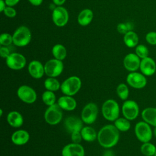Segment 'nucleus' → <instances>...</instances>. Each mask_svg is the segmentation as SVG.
Masks as SVG:
<instances>
[{"label":"nucleus","mask_w":156,"mask_h":156,"mask_svg":"<svg viewBox=\"0 0 156 156\" xmlns=\"http://www.w3.org/2000/svg\"><path fill=\"white\" fill-rule=\"evenodd\" d=\"M119 139V131L115 125L108 124L102 127L98 133L99 144L105 148L115 146Z\"/></svg>","instance_id":"1"},{"label":"nucleus","mask_w":156,"mask_h":156,"mask_svg":"<svg viewBox=\"0 0 156 156\" xmlns=\"http://www.w3.org/2000/svg\"><path fill=\"white\" fill-rule=\"evenodd\" d=\"M82 81L76 76H70L65 79L60 86V90L65 95L71 96L76 94L80 89Z\"/></svg>","instance_id":"2"},{"label":"nucleus","mask_w":156,"mask_h":156,"mask_svg":"<svg viewBox=\"0 0 156 156\" xmlns=\"http://www.w3.org/2000/svg\"><path fill=\"white\" fill-rule=\"evenodd\" d=\"M102 113L104 118L110 121H115L119 115V106L113 99L106 100L102 106Z\"/></svg>","instance_id":"3"},{"label":"nucleus","mask_w":156,"mask_h":156,"mask_svg":"<svg viewBox=\"0 0 156 156\" xmlns=\"http://www.w3.org/2000/svg\"><path fill=\"white\" fill-rule=\"evenodd\" d=\"M13 43L19 47L27 46L30 42L32 35L30 29L25 26L18 27L13 34Z\"/></svg>","instance_id":"4"},{"label":"nucleus","mask_w":156,"mask_h":156,"mask_svg":"<svg viewBox=\"0 0 156 156\" xmlns=\"http://www.w3.org/2000/svg\"><path fill=\"white\" fill-rule=\"evenodd\" d=\"M62 110L57 103L48 106L44 114L45 121L49 125L58 124L63 118Z\"/></svg>","instance_id":"5"},{"label":"nucleus","mask_w":156,"mask_h":156,"mask_svg":"<svg viewBox=\"0 0 156 156\" xmlns=\"http://www.w3.org/2000/svg\"><path fill=\"white\" fill-rule=\"evenodd\" d=\"M134 131L137 139L143 143L149 142L153 136V130L151 125L144 121L136 124Z\"/></svg>","instance_id":"6"},{"label":"nucleus","mask_w":156,"mask_h":156,"mask_svg":"<svg viewBox=\"0 0 156 156\" xmlns=\"http://www.w3.org/2000/svg\"><path fill=\"white\" fill-rule=\"evenodd\" d=\"M98 114L97 105L93 102L86 104L81 112V119L82 121L87 124H91L96 120Z\"/></svg>","instance_id":"7"},{"label":"nucleus","mask_w":156,"mask_h":156,"mask_svg":"<svg viewBox=\"0 0 156 156\" xmlns=\"http://www.w3.org/2000/svg\"><path fill=\"white\" fill-rule=\"evenodd\" d=\"M44 67L46 76L51 77H56L62 74L64 66L62 60L52 58L47 61Z\"/></svg>","instance_id":"8"},{"label":"nucleus","mask_w":156,"mask_h":156,"mask_svg":"<svg viewBox=\"0 0 156 156\" xmlns=\"http://www.w3.org/2000/svg\"><path fill=\"white\" fill-rule=\"evenodd\" d=\"M140 112L138 104L133 100H126L122 105V113L124 118L132 121L135 119Z\"/></svg>","instance_id":"9"},{"label":"nucleus","mask_w":156,"mask_h":156,"mask_svg":"<svg viewBox=\"0 0 156 156\" xmlns=\"http://www.w3.org/2000/svg\"><path fill=\"white\" fill-rule=\"evenodd\" d=\"M17 96L23 102L27 104H32L37 100V93L32 87L23 85L17 90Z\"/></svg>","instance_id":"10"},{"label":"nucleus","mask_w":156,"mask_h":156,"mask_svg":"<svg viewBox=\"0 0 156 156\" xmlns=\"http://www.w3.org/2000/svg\"><path fill=\"white\" fill-rule=\"evenodd\" d=\"M7 66L13 70H20L23 69L26 64L25 57L20 53L13 52L5 58Z\"/></svg>","instance_id":"11"},{"label":"nucleus","mask_w":156,"mask_h":156,"mask_svg":"<svg viewBox=\"0 0 156 156\" xmlns=\"http://www.w3.org/2000/svg\"><path fill=\"white\" fill-rule=\"evenodd\" d=\"M126 81L129 86L136 89L143 88L147 84V79L145 76L136 71L130 72L127 76Z\"/></svg>","instance_id":"12"},{"label":"nucleus","mask_w":156,"mask_h":156,"mask_svg":"<svg viewBox=\"0 0 156 156\" xmlns=\"http://www.w3.org/2000/svg\"><path fill=\"white\" fill-rule=\"evenodd\" d=\"M52 19L54 23L57 26H65L69 20L68 12L65 7L62 6H57L52 11Z\"/></svg>","instance_id":"13"},{"label":"nucleus","mask_w":156,"mask_h":156,"mask_svg":"<svg viewBox=\"0 0 156 156\" xmlns=\"http://www.w3.org/2000/svg\"><path fill=\"white\" fill-rule=\"evenodd\" d=\"M140 58L133 53H129L125 56L123 60L124 68L130 72H134L140 68Z\"/></svg>","instance_id":"14"},{"label":"nucleus","mask_w":156,"mask_h":156,"mask_svg":"<svg viewBox=\"0 0 156 156\" xmlns=\"http://www.w3.org/2000/svg\"><path fill=\"white\" fill-rule=\"evenodd\" d=\"M84 148L79 143L68 144L62 150V156H84Z\"/></svg>","instance_id":"15"},{"label":"nucleus","mask_w":156,"mask_h":156,"mask_svg":"<svg viewBox=\"0 0 156 156\" xmlns=\"http://www.w3.org/2000/svg\"><path fill=\"white\" fill-rule=\"evenodd\" d=\"M140 69L145 76H152L156 71L155 62L149 56L142 58L140 62Z\"/></svg>","instance_id":"16"},{"label":"nucleus","mask_w":156,"mask_h":156,"mask_svg":"<svg viewBox=\"0 0 156 156\" xmlns=\"http://www.w3.org/2000/svg\"><path fill=\"white\" fill-rule=\"evenodd\" d=\"M65 127L71 133L75 131H80L83 128V121L76 116H69L65 120Z\"/></svg>","instance_id":"17"},{"label":"nucleus","mask_w":156,"mask_h":156,"mask_svg":"<svg viewBox=\"0 0 156 156\" xmlns=\"http://www.w3.org/2000/svg\"><path fill=\"white\" fill-rule=\"evenodd\" d=\"M28 72L33 78L40 79L45 73L44 67L40 62L32 60L28 65Z\"/></svg>","instance_id":"18"},{"label":"nucleus","mask_w":156,"mask_h":156,"mask_svg":"<svg viewBox=\"0 0 156 156\" xmlns=\"http://www.w3.org/2000/svg\"><path fill=\"white\" fill-rule=\"evenodd\" d=\"M30 138L29 132L25 130H18L14 132L11 136L12 143L17 146H22L26 144Z\"/></svg>","instance_id":"19"},{"label":"nucleus","mask_w":156,"mask_h":156,"mask_svg":"<svg viewBox=\"0 0 156 156\" xmlns=\"http://www.w3.org/2000/svg\"><path fill=\"white\" fill-rule=\"evenodd\" d=\"M57 104L62 110L73 111L77 107V102L71 96H63L58 98Z\"/></svg>","instance_id":"20"},{"label":"nucleus","mask_w":156,"mask_h":156,"mask_svg":"<svg viewBox=\"0 0 156 156\" xmlns=\"http://www.w3.org/2000/svg\"><path fill=\"white\" fill-rule=\"evenodd\" d=\"M141 117L144 121L149 125L156 126V108L147 107L143 110L141 112Z\"/></svg>","instance_id":"21"},{"label":"nucleus","mask_w":156,"mask_h":156,"mask_svg":"<svg viewBox=\"0 0 156 156\" xmlns=\"http://www.w3.org/2000/svg\"><path fill=\"white\" fill-rule=\"evenodd\" d=\"M7 121L8 124L15 128L21 127L24 122V119L22 115L17 111H12L7 116Z\"/></svg>","instance_id":"22"},{"label":"nucleus","mask_w":156,"mask_h":156,"mask_svg":"<svg viewBox=\"0 0 156 156\" xmlns=\"http://www.w3.org/2000/svg\"><path fill=\"white\" fill-rule=\"evenodd\" d=\"M93 18V13L91 10L85 9L82 10L77 16V21L82 26L88 25Z\"/></svg>","instance_id":"23"},{"label":"nucleus","mask_w":156,"mask_h":156,"mask_svg":"<svg viewBox=\"0 0 156 156\" xmlns=\"http://www.w3.org/2000/svg\"><path fill=\"white\" fill-rule=\"evenodd\" d=\"M80 132L83 140L88 142L93 141L98 138L96 131L94 128L90 126L83 127Z\"/></svg>","instance_id":"24"},{"label":"nucleus","mask_w":156,"mask_h":156,"mask_svg":"<svg viewBox=\"0 0 156 156\" xmlns=\"http://www.w3.org/2000/svg\"><path fill=\"white\" fill-rule=\"evenodd\" d=\"M124 44L129 48H134L138 45L139 38L138 35L133 30L129 31L124 35Z\"/></svg>","instance_id":"25"},{"label":"nucleus","mask_w":156,"mask_h":156,"mask_svg":"<svg viewBox=\"0 0 156 156\" xmlns=\"http://www.w3.org/2000/svg\"><path fill=\"white\" fill-rule=\"evenodd\" d=\"M52 54L55 58L62 61L66 57L67 52L63 45L61 44H56L52 47Z\"/></svg>","instance_id":"26"},{"label":"nucleus","mask_w":156,"mask_h":156,"mask_svg":"<svg viewBox=\"0 0 156 156\" xmlns=\"http://www.w3.org/2000/svg\"><path fill=\"white\" fill-rule=\"evenodd\" d=\"M44 86L47 90L51 91H57L60 88L61 85L55 77H49L44 82Z\"/></svg>","instance_id":"27"},{"label":"nucleus","mask_w":156,"mask_h":156,"mask_svg":"<svg viewBox=\"0 0 156 156\" xmlns=\"http://www.w3.org/2000/svg\"><path fill=\"white\" fill-rule=\"evenodd\" d=\"M114 125L121 132H127L130 128V121L126 118H118L115 121Z\"/></svg>","instance_id":"28"},{"label":"nucleus","mask_w":156,"mask_h":156,"mask_svg":"<svg viewBox=\"0 0 156 156\" xmlns=\"http://www.w3.org/2000/svg\"><path fill=\"white\" fill-rule=\"evenodd\" d=\"M140 151L145 156H154L156 152V147L150 142L143 143L140 147Z\"/></svg>","instance_id":"29"},{"label":"nucleus","mask_w":156,"mask_h":156,"mask_svg":"<svg viewBox=\"0 0 156 156\" xmlns=\"http://www.w3.org/2000/svg\"><path fill=\"white\" fill-rule=\"evenodd\" d=\"M41 99L44 104L48 106H51L55 104L56 97L54 91L46 90L44 91L41 96Z\"/></svg>","instance_id":"30"},{"label":"nucleus","mask_w":156,"mask_h":156,"mask_svg":"<svg viewBox=\"0 0 156 156\" xmlns=\"http://www.w3.org/2000/svg\"><path fill=\"white\" fill-rule=\"evenodd\" d=\"M116 93L118 97L124 101H126L129 94V90L127 85L124 83H119L116 87Z\"/></svg>","instance_id":"31"},{"label":"nucleus","mask_w":156,"mask_h":156,"mask_svg":"<svg viewBox=\"0 0 156 156\" xmlns=\"http://www.w3.org/2000/svg\"><path fill=\"white\" fill-rule=\"evenodd\" d=\"M133 28V25L132 23H121L117 26V30L119 33L121 34H125L129 31L132 30Z\"/></svg>","instance_id":"32"},{"label":"nucleus","mask_w":156,"mask_h":156,"mask_svg":"<svg viewBox=\"0 0 156 156\" xmlns=\"http://www.w3.org/2000/svg\"><path fill=\"white\" fill-rule=\"evenodd\" d=\"M135 54L140 58H144L149 55V50L143 44L137 45L135 48Z\"/></svg>","instance_id":"33"},{"label":"nucleus","mask_w":156,"mask_h":156,"mask_svg":"<svg viewBox=\"0 0 156 156\" xmlns=\"http://www.w3.org/2000/svg\"><path fill=\"white\" fill-rule=\"evenodd\" d=\"M13 43V36L8 33H3L0 36V44L2 46H8Z\"/></svg>","instance_id":"34"},{"label":"nucleus","mask_w":156,"mask_h":156,"mask_svg":"<svg viewBox=\"0 0 156 156\" xmlns=\"http://www.w3.org/2000/svg\"><path fill=\"white\" fill-rule=\"evenodd\" d=\"M146 40L151 45H156V32H148L146 35Z\"/></svg>","instance_id":"35"},{"label":"nucleus","mask_w":156,"mask_h":156,"mask_svg":"<svg viewBox=\"0 0 156 156\" xmlns=\"http://www.w3.org/2000/svg\"><path fill=\"white\" fill-rule=\"evenodd\" d=\"M71 139L74 143H80L83 139L80 131H75L72 132L71 133Z\"/></svg>","instance_id":"36"},{"label":"nucleus","mask_w":156,"mask_h":156,"mask_svg":"<svg viewBox=\"0 0 156 156\" xmlns=\"http://www.w3.org/2000/svg\"><path fill=\"white\" fill-rule=\"evenodd\" d=\"M3 13L6 16L9 18H13L16 15V12L15 9H13V7L10 6H6L3 11Z\"/></svg>","instance_id":"37"},{"label":"nucleus","mask_w":156,"mask_h":156,"mask_svg":"<svg viewBox=\"0 0 156 156\" xmlns=\"http://www.w3.org/2000/svg\"><path fill=\"white\" fill-rule=\"evenodd\" d=\"M10 54L11 53L10 52V50L9 49V48L7 46H3L0 48V55H1V57L7 58Z\"/></svg>","instance_id":"38"},{"label":"nucleus","mask_w":156,"mask_h":156,"mask_svg":"<svg viewBox=\"0 0 156 156\" xmlns=\"http://www.w3.org/2000/svg\"><path fill=\"white\" fill-rule=\"evenodd\" d=\"M20 0H5V2L7 5V6L10 7H13L15 5H16Z\"/></svg>","instance_id":"39"},{"label":"nucleus","mask_w":156,"mask_h":156,"mask_svg":"<svg viewBox=\"0 0 156 156\" xmlns=\"http://www.w3.org/2000/svg\"><path fill=\"white\" fill-rule=\"evenodd\" d=\"M29 2L34 6H38L41 4L43 0H28Z\"/></svg>","instance_id":"40"},{"label":"nucleus","mask_w":156,"mask_h":156,"mask_svg":"<svg viewBox=\"0 0 156 156\" xmlns=\"http://www.w3.org/2000/svg\"><path fill=\"white\" fill-rule=\"evenodd\" d=\"M6 4L5 2V1L4 0H0V12H3L4 9L6 7Z\"/></svg>","instance_id":"41"},{"label":"nucleus","mask_w":156,"mask_h":156,"mask_svg":"<svg viewBox=\"0 0 156 156\" xmlns=\"http://www.w3.org/2000/svg\"><path fill=\"white\" fill-rule=\"evenodd\" d=\"M54 4L57 5V6H61L62 4H63L66 0H52Z\"/></svg>","instance_id":"42"},{"label":"nucleus","mask_w":156,"mask_h":156,"mask_svg":"<svg viewBox=\"0 0 156 156\" xmlns=\"http://www.w3.org/2000/svg\"><path fill=\"white\" fill-rule=\"evenodd\" d=\"M102 156H114V153L111 150H107L104 152Z\"/></svg>","instance_id":"43"},{"label":"nucleus","mask_w":156,"mask_h":156,"mask_svg":"<svg viewBox=\"0 0 156 156\" xmlns=\"http://www.w3.org/2000/svg\"><path fill=\"white\" fill-rule=\"evenodd\" d=\"M153 135L156 138V126L154 127V130H153Z\"/></svg>","instance_id":"44"},{"label":"nucleus","mask_w":156,"mask_h":156,"mask_svg":"<svg viewBox=\"0 0 156 156\" xmlns=\"http://www.w3.org/2000/svg\"><path fill=\"white\" fill-rule=\"evenodd\" d=\"M0 112H1V113H0V116H1L2 115V109H0Z\"/></svg>","instance_id":"45"},{"label":"nucleus","mask_w":156,"mask_h":156,"mask_svg":"<svg viewBox=\"0 0 156 156\" xmlns=\"http://www.w3.org/2000/svg\"><path fill=\"white\" fill-rule=\"evenodd\" d=\"M154 156H156V152H155V155H154Z\"/></svg>","instance_id":"46"}]
</instances>
